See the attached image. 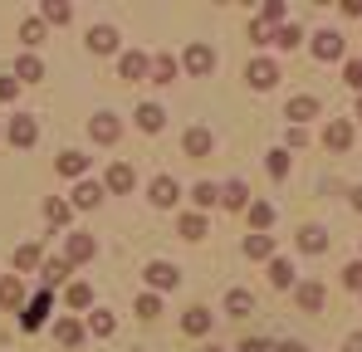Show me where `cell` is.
<instances>
[{
	"label": "cell",
	"instance_id": "45",
	"mask_svg": "<svg viewBox=\"0 0 362 352\" xmlns=\"http://www.w3.org/2000/svg\"><path fill=\"white\" fill-rule=\"evenodd\" d=\"M15 93H20V83H15V78H0V103H10Z\"/></svg>",
	"mask_w": 362,
	"mask_h": 352
},
{
	"label": "cell",
	"instance_id": "3",
	"mask_svg": "<svg viewBox=\"0 0 362 352\" xmlns=\"http://www.w3.org/2000/svg\"><path fill=\"white\" fill-rule=\"evenodd\" d=\"M245 78H250V83H255V88H274V83H279V69H274V64H269V59H255V64H250V74H245Z\"/></svg>",
	"mask_w": 362,
	"mask_h": 352
},
{
	"label": "cell",
	"instance_id": "50",
	"mask_svg": "<svg viewBox=\"0 0 362 352\" xmlns=\"http://www.w3.org/2000/svg\"><path fill=\"white\" fill-rule=\"evenodd\" d=\"M353 206H358V211H362V186H358V191H353Z\"/></svg>",
	"mask_w": 362,
	"mask_h": 352
},
{
	"label": "cell",
	"instance_id": "12",
	"mask_svg": "<svg viewBox=\"0 0 362 352\" xmlns=\"http://www.w3.org/2000/svg\"><path fill=\"white\" fill-rule=\"evenodd\" d=\"M177 196H181V191H177L172 176H157V181H152V206H172Z\"/></svg>",
	"mask_w": 362,
	"mask_h": 352
},
{
	"label": "cell",
	"instance_id": "46",
	"mask_svg": "<svg viewBox=\"0 0 362 352\" xmlns=\"http://www.w3.org/2000/svg\"><path fill=\"white\" fill-rule=\"evenodd\" d=\"M240 352H269V343H264V338H245Z\"/></svg>",
	"mask_w": 362,
	"mask_h": 352
},
{
	"label": "cell",
	"instance_id": "9",
	"mask_svg": "<svg viewBox=\"0 0 362 352\" xmlns=\"http://www.w3.org/2000/svg\"><path fill=\"white\" fill-rule=\"evenodd\" d=\"M88 132H93V142H118L122 127H118V117L103 113V117H93V122H88Z\"/></svg>",
	"mask_w": 362,
	"mask_h": 352
},
{
	"label": "cell",
	"instance_id": "36",
	"mask_svg": "<svg viewBox=\"0 0 362 352\" xmlns=\"http://www.w3.org/2000/svg\"><path fill=\"white\" fill-rule=\"evenodd\" d=\"M108 186H113V191H132V167H113V172H108Z\"/></svg>",
	"mask_w": 362,
	"mask_h": 352
},
{
	"label": "cell",
	"instance_id": "16",
	"mask_svg": "<svg viewBox=\"0 0 362 352\" xmlns=\"http://www.w3.org/2000/svg\"><path fill=\"white\" fill-rule=\"evenodd\" d=\"M245 254H250V259H269V254H274V240H269V235H250V240H245Z\"/></svg>",
	"mask_w": 362,
	"mask_h": 352
},
{
	"label": "cell",
	"instance_id": "1",
	"mask_svg": "<svg viewBox=\"0 0 362 352\" xmlns=\"http://www.w3.org/2000/svg\"><path fill=\"white\" fill-rule=\"evenodd\" d=\"M186 69H191V74H211V69H216V49H211V45H191V49H186Z\"/></svg>",
	"mask_w": 362,
	"mask_h": 352
},
{
	"label": "cell",
	"instance_id": "27",
	"mask_svg": "<svg viewBox=\"0 0 362 352\" xmlns=\"http://www.w3.org/2000/svg\"><path fill=\"white\" fill-rule=\"evenodd\" d=\"M299 308L318 313V308H323V289H318V284H299Z\"/></svg>",
	"mask_w": 362,
	"mask_h": 352
},
{
	"label": "cell",
	"instance_id": "43",
	"mask_svg": "<svg viewBox=\"0 0 362 352\" xmlns=\"http://www.w3.org/2000/svg\"><path fill=\"white\" fill-rule=\"evenodd\" d=\"M45 216H49V225H64V221H69V206H64V201H49Z\"/></svg>",
	"mask_w": 362,
	"mask_h": 352
},
{
	"label": "cell",
	"instance_id": "25",
	"mask_svg": "<svg viewBox=\"0 0 362 352\" xmlns=\"http://www.w3.org/2000/svg\"><path fill=\"white\" fill-rule=\"evenodd\" d=\"M250 308H255V298H250V293H245V289H235V293H230V298H226V313H230V318H245Z\"/></svg>",
	"mask_w": 362,
	"mask_h": 352
},
{
	"label": "cell",
	"instance_id": "48",
	"mask_svg": "<svg viewBox=\"0 0 362 352\" xmlns=\"http://www.w3.org/2000/svg\"><path fill=\"white\" fill-rule=\"evenodd\" d=\"M343 352H362V333H353V338H348V348Z\"/></svg>",
	"mask_w": 362,
	"mask_h": 352
},
{
	"label": "cell",
	"instance_id": "53",
	"mask_svg": "<svg viewBox=\"0 0 362 352\" xmlns=\"http://www.w3.org/2000/svg\"><path fill=\"white\" fill-rule=\"evenodd\" d=\"M358 64H362V59H358Z\"/></svg>",
	"mask_w": 362,
	"mask_h": 352
},
{
	"label": "cell",
	"instance_id": "14",
	"mask_svg": "<svg viewBox=\"0 0 362 352\" xmlns=\"http://www.w3.org/2000/svg\"><path fill=\"white\" fill-rule=\"evenodd\" d=\"M211 147H216V142H211L206 127H191V132H186V152H191V157H206Z\"/></svg>",
	"mask_w": 362,
	"mask_h": 352
},
{
	"label": "cell",
	"instance_id": "18",
	"mask_svg": "<svg viewBox=\"0 0 362 352\" xmlns=\"http://www.w3.org/2000/svg\"><path fill=\"white\" fill-rule=\"evenodd\" d=\"M181 328H186V333H191V338H201V333H206V328H211V313H206V308H191V313H186V318H181Z\"/></svg>",
	"mask_w": 362,
	"mask_h": 352
},
{
	"label": "cell",
	"instance_id": "20",
	"mask_svg": "<svg viewBox=\"0 0 362 352\" xmlns=\"http://www.w3.org/2000/svg\"><path fill=\"white\" fill-rule=\"evenodd\" d=\"M162 108H157V103H147V108H137V122H142V132H162Z\"/></svg>",
	"mask_w": 362,
	"mask_h": 352
},
{
	"label": "cell",
	"instance_id": "30",
	"mask_svg": "<svg viewBox=\"0 0 362 352\" xmlns=\"http://www.w3.org/2000/svg\"><path fill=\"white\" fill-rule=\"evenodd\" d=\"M113 328H118L113 313H93V318H88V333H93V338H113Z\"/></svg>",
	"mask_w": 362,
	"mask_h": 352
},
{
	"label": "cell",
	"instance_id": "7",
	"mask_svg": "<svg viewBox=\"0 0 362 352\" xmlns=\"http://www.w3.org/2000/svg\"><path fill=\"white\" fill-rule=\"evenodd\" d=\"M35 137H40L35 117H15V122H10V142H15V147H35Z\"/></svg>",
	"mask_w": 362,
	"mask_h": 352
},
{
	"label": "cell",
	"instance_id": "28",
	"mask_svg": "<svg viewBox=\"0 0 362 352\" xmlns=\"http://www.w3.org/2000/svg\"><path fill=\"white\" fill-rule=\"evenodd\" d=\"M69 279V259H45V284L54 289V284H64Z\"/></svg>",
	"mask_w": 362,
	"mask_h": 352
},
{
	"label": "cell",
	"instance_id": "31",
	"mask_svg": "<svg viewBox=\"0 0 362 352\" xmlns=\"http://www.w3.org/2000/svg\"><path fill=\"white\" fill-rule=\"evenodd\" d=\"M269 176H274V181H284V176H289V152H284V147H274V152H269Z\"/></svg>",
	"mask_w": 362,
	"mask_h": 352
},
{
	"label": "cell",
	"instance_id": "42",
	"mask_svg": "<svg viewBox=\"0 0 362 352\" xmlns=\"http://www.w3.org/2000/svg\"><path fill=\"white\" fill-rule=\"evenodd\" d=\"M20 35H25V45H40V40H45V25H40V20H25Z\"/></svg>",
	"mask_w": 362,
	"mask_h": 352
},
{
	"label": "cell",
	"instance_id": "4",
	"mask_svg": "<svg viewBox=\"0 0 362 352\" xmlns=\"http://www.w3.org/2000/svg\"><path fill=\"white\" fill-rule=\"evenodd\" d=\"M348 142H353V127L338 117V122H328V132H323V147L328 152H348Z\"/></svg>",
	"mask_w": 362,
	"mask_h": 352
},
{
	"label": "cell",
	"instance_id": "39",
	"mask_svg": "<svg viewBox=\"0 0 362 352\" xmlns=\"http://www.w3.org/2000/svg\"><path fill=\"white\" fill-rule=\"evenodd\" d=\"M181 235H186V240H201V235H206V221H201V216H181Z\"/></svg>",
	"mask_w": 362,
	"mask_h": 352
},
{
	"label": "cell",
	"instance_id": "2",
	"mask_svg": "<svg viewBox=\"0 0 362 352\" xmlns=\"http://www.w3.org/2000/svg\"><path fill=\"white\" fill-rule=\"evenodd\" d=\"M88 49H93V54H113V49H118V30L93 25V30H88Z\"/></svg>",
	"mask_w": 362,
	"mask_h": 352
},
{
	"label": "cell",
	"instance_id": "52",
	"mask_svg": "<svg viewBox=\"0 0 362 352\" xmlns=\"http://www.w3.org/2000/svg\"><path fill=\"white\" fill-rule=\"evenodd\" d=\"M206 352H216V348H206Z\"/></svg>",
	"mask_w": 362,
	"mask_h": 352
},
{
	"label": "cell",
	"instance_id": "13",
	"mask_svg": "<svg viewBox=\"0 0 362 352\" xmlns=\"http://www.w3.org/2000/svg\"><path fill=\"white\" fill-rule=\"evenodd\" d=\"M303 30L299 25H279V30H269V45H279V49H299Z\"/></svg>",
	"mask_w": 362,
	"mask_h": 352
},
{
	"label": "cell",
	"instance_id": "6",
	"mask_svg": "<svg viewBox=\"0 0 362 352\" xmlns=\"http://www.w3.org/2000/svg\"><path fill=\"white\" fill-rule=\"evenodd\" d=\"M313 54H318V59H338V54H343V35H338V30L313 35Z\"/></svg>",
	"mask_w": 362,
	"mask_h": 352
},
{
	"label": "cell",
	"instance_id": "38",
	"mask_svg": "<svg viewBox=\"0 0 362 352\" xmlns=\"http://www.w3.org/2000/svg\"><path fill=\"white\" fill-rule=\"evenodd\" d=\"M40 74H45V64H40V59H20V74H15V78H20V83H35Z\"/></svg>",
	"mask_w": 362,
	"mask_h": 352
},
{
	"label": "cell",
	"instance_id": "34",
	"mask_svg": "<svg viewBox=\"0 0 362 352\" xmlns=\"http://www.w3.org/2000/svg\"><path fill=\"white\" fill-rule=\"evenodd\" d=\"M191 201H196V206H201V211H206V206H216V201H221V191H216V186H211V181H201V186H196V191H191Z\"/></svg>",
	"mask_w": 362,
	"mask_h": 352
},
{
	"label": "cell",
	"instance_id": "8",
	"mask_svg": "<svg viewBox=\"0 0 362 352\" xmlns=\"http://www.w3.org/2000/svg\"><path fill=\"white\" fill-rule=\"evenodd\" d=\"M118 74H122V78H147V74H152V64H147V54H137V49H132V54L118 59Z\"/></svg>",
	"mask_w": 362,
	"mask_h": 352
},
{
	"label": "cell",
	"instance_id": "23",
	"mask_svg": "<svg viewBox=\"0 0 362 352\" xmlns=\"http://www.w3.org/2000/svg\"><path fill=\"white\" fill-rule=\"evenodd\" d=\"M59 172L64 176H83V172H88V157H83V152H64V157H59Z\"/></svg>",
	"mask_w": 362,
	"mask_h": 352
},
{
	"label": "cell",
	"instance_id": "51",
	"mask_svg": "<svg viewBox=\"0 0 362 352\" xmlns=\"http://www.w3.org/2000/svg\"><path fill=\"white\" fill-rule=\"evenodd\" d=\"M358 117H362V98H358Z\"/></svg>",
	"mask_w": 362,
	"mask_h": 352
},
{
	"label": "cell",
	"instance_id": "32",
	"mask_svg": "<svg viewBox=\"0 0 362 352\" xmlns=\"http://www.w3.org/2000/svg\"><path fill=\"white\" fill-rule=\"evenodd\" d=\"M54 338H59L64 348H78V338H83V328H78V323H69V318H64L59 328H54Z\"/></svg>",
	"mask_w": 362,
	"mask_h": 352
},
{
	"label": "cell",
	"instance_id": "11",
	"mask_svg": "<svg viewBox=\"0 0 362 352\" xmlns=\"http://www.w3.org/2000/svg\"><path fill=\"white\" fill-rule=\"evenodd\" d=\"M98 254V245L88 240V235H69V264H78V259H93Z\"/></svg>",
	"mask_w": 362,
	"mask_h": 352
},
{
	"label": "cell",
	"instance_id": "24",
	"mask_svg": "<svg viewBox=\"0 0 362 352\" xmlns=\"http://www.w3.org/2000/svg\"><path fill=\"white\" fill-rule=\"evenodd\" d=\"M299 245H303V250H308V254H318V250L328 245V235L318 230V225H303V230H299Z\"/></svg>",
	"mask_w": 362,
	"mask_h": 352
},
{
	"label": "cell",
	"instance_id": "37",
	"mask_svg": "<svg viewBox=\"0 0 362 352\" xmlns=\"http://www.w3.org/2000/svg\"><path fill=\"white\" fill-rule=\"evenodd\" d=\"M279 20H284V0H269V5L259 10V25L269 30V25H279Z\"/></svg>",
	"mask_w": 362,
	"mask_h": 352
},
{
	"label": "cell",
	"instance_id": "35",
	"mask_svg": "<svg viewBox=\"0 0 362 352\" xmlns=\"http://www.w3.org/2000/svg\"><path fill=\"white\" fill-rule=\"evenodd\" d=\"M40 264V245H20L15 250V269H35Z\"/></svg>",
	"mask_w": 362,
	"mask_h": 352
},
{
	"label": "cell",
	"instance_id": "22",
	"mask_svg": "<svg viewBox=\"0 0 362 352\" xmlns=\"http://www.w3.org/2000/svg\"><path fill=\"white\" fill-rule=\"evenodd\" d=\"M269 279H274V289H289V284H294V264H289V259H274V264H269Z\"/></svg>",
	"mask_w": 362,
	"mask_h": 352
},
{
	"label": "cell",
	"instance_id": "33",
	"mask_svg": "<svg viewBox=\"0 0 362 352\" xmlns=\"http://www.w3.org/2000/svg\"><path fill=\"white\" fill-rule=\"evenodd\" d=\"M69 15H74V10H69L64 0H45V20H49V25H69Z\"/></svg>",
	"mask_w": 362,
	"mask_h": 352
},
{
	"label": "cell",
	"instance_id": "41",
	"mask_svg": "<svg viewBox=\"0 0 362 352\" xmlns=\"http://www.w3.org/2000/svg\"><path fill=\"white\" fill-rule=\"evenodd\" d=\"M137 313H142V318H157V313H162V298H157V293H142V298H137Z\"/></svg>",
	"mask_w": 362,
	"mask_h": 352
},
{
	"label": "cell",
	"instance_id": "17",
	"mask_svg": "<svg viewBox=\"0 0 362 352\" xmlns=\"http://www.w3.org/2000/svg\"><path fill=\"white\" fill-rule=\"evenodd\" d=\"M45 313H49V293H40V298L25 308V318H20V323H25V328H40V323H45Z\"/></svg>",
	"mask_w": 362,
	"mask_h": 352
},
{
	"label": "cell",
	"instance_id": "49",
	"mask_svg": "<svg viewBox=\"0 0 362 352\" xmlns=\"http://www.w3.org/2000/svg\"><path fill=\"white\" fill-rule=\"evenodd\" d=\"M279 352H303V343H284V348H279Z\"/></svg>",
	"mask_w": 362,
	"mask_h": 352
},
{
	"label": "cell",
	"instance_id": "10",
	"mask_svg": "<svg viewBox=\"0 0 362 352\" xmlns=\"http://www.w3.org/2000/svg\"><path fill=\"white\" fill-rule=\"evenodd\" d=\"M245 196H250L245 181H226V186H221V206H226V211H245Z\"/></svg>",
	"mask_w": 362,
	"mask_h": 352
},
{
	"label": "cell",
	"instance_id": "5",
	"mask_svg": "<svg viewBox=\"0 0 362 352\" xmlns=\"http://www.w3.org/2000/svg\"><path fill=\"white\" fill-rule=\"evenodd\" d=\"M147 284H152V289H177L181 274L172 269V264H162V259H157V264H147Z\"/></svg>",
	"mask_w": 362,
	"mask_h": 352
},
{
	"label": "cell",
	"instance_id": "21",
	"mask_svg": "<svg viewBox=\"0 0 362 352\" xmlns=\"http://www.w3.org/2000/svg\"><path fill=\"white\" fill-rule=\"evenodd\" d=\"M98 201H103V191H98L93 181H78V191H74V206H83V211H88V206H98Z\"/></svg>",
	"mask_w": 362,
	"mask_h": 352
},
{
	"label": "cell",
	"instance_id": "19",
	"mask_svg": "<svg viewBox=\"0 0 362 352\" xmlns=\"http://www.w3.org/2000/svg\"><path fill=\"white\" fill-rule=\"evenodd\" d=\"M313 113H318V98H313V93L289 98V117H294V122H303V117H313Z\"/></svg>",
	"mask_w": 362,
	"mask_h": 352
},
{
	"label": "cell",
	"instance_id": "29",
	"mask_svg": "<svg viewBox=\"0 0 362 352\" xmlns=\"http://www.w3.org/2000/svg\"><path fill=\"white\" fill-rule=\"evenodd\" d=\"M269 221H274V206L255 201V206H250V225H255V230H269Z\"/></svg>",
	"mask_w": 362,
	"mask_h": 352
},
{
	"label": "cell",
	"instance_id": "47",
	"mask_svg": "<svg viewBox=\"0 0 362 352\" xmlns=\"http://www.w3.org/2000/svg\"><path fill=\"white\" fill-rule=\"evenodd\" d=\"M348 83H353V88H362V64H348Z\"/></svg>",
	"mask_w": 362,
	"mask_h": 352
},
{
	"label": "cell",
	"instance_id": "15",
	"mask_svg": "<svg viewBox=\"0 0 362 352\" xmlns=\"http://www.w3.org/2000/svg\"><path fill=\"white\" fill-rule=\"evenodd\" d=\"M20 298H25V284H20L15 274L0 279V303H5V308H20Z\"/></svg>",
	"mask_w": 362,
	"mask_h": 352
},
{
	"label": "cell",
	"instance_id": "44",
	"mask_svg": "<svg viewBox=\"0 0 362 352\" xmlns=\"http://www.w3.org/2000/svg\"><path fill=\"white\" fill-rule=\"evenodd\" d=\"M343 284H348V289H362V264H348V269H343Z\"/></svg>",
	"mask_w": 362,
	"mask_h": 352
},
{
	"label": "cell",
	"instance_id": "40",
	"mask_svg": "<svg viewBox=\"0 0 362 352\" xmlns=\"http://www.w3.org/2000/svg\"><path fill=\"white\" fill-rule=\"evenodd\" d=\"M88 303H93V289L88 284H74L69 289V308H88Z\"/></svg>",
	"mask_w": 362,
	"mask_h": 352
},
{
	"label": "cell",
	"instance_id": "26",
	"mask_svg": "<svg viewBox=\"0 0 362 352\" xmlns=\"http://www.w3.org/2000/svg\"><path fill=\"white\" fill-rule=\"evenodd\" d=\"M172 78H177V59L162 54L157 64H152V83H172Z\"/></svg>",
	"mask_w": 362,
	"mask_h": 352
}]
</instances>
